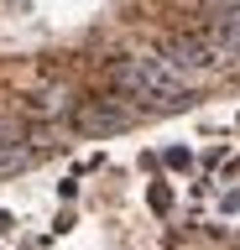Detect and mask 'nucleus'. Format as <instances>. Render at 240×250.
Masks as SVG:
<instances>
[{
    "instance_id": "f257e3e1",
    "label": "nucleus",
    "mask_w": 240,
    "mask_h": 250,
    "mask_svg": "<svg viewBox=\"0 0 240 250\" xmlns=\"http://www.w3.org/2000/svg\"><path fill=\"white\" fill-rule=\"evenodd\" d=\"M110 78H115V89L126 94V99H141V104H152V109H188V104H193L188 73H177L162 52L120 58V62L110 68Z\"/></svg>"
},
{
    "instance_id": "f03ea898",
    "label": "nucleus",
    "mask_w": 240,
    "mask_h": 250,
    "mask_svg": "<svg viewBox=\"0 0 240 250\" xmlns=\"http://www.w3.org/2000/svg\"><path fill=\"white\" fill-rule=\"evenodd\" d=\"M162 58L173 62L177 73H188V78H214V73L230 68V52L209 31H177V37H167L162 42Z\"/></svg>"
},
{
    "instance_id": "7ed1b4c3",
    "label": "nucleus",
    "mask_w": 240,
    "mask_h": 250,
    "mask_svg": "<svg viewBox=\"0 0 240 250\" xmlns=\"http://www.w3.org/2000/svg\"><path fill=\"white\" fill-rule=\"evenodd\" d=\"M131 125V109L110 104V99H89V104L79 109V130L84 136H110V130H126Z\"/></svg>"
},
{
    "instance_id": "20e7f679",
    "label": "nucleus",
    "mask_w": 240,
    "mask_h": 250,
    "mask_svg": "<svg viewBox=\"0 0 240 250\" xmlns=\"http://www.w3.org/2000/svg\"><path fill=\"white\" fill-rule=\"evenodd\" d=\"M63 109H68V94L63 89H42V94H32L26 115H63Z\"/></svg>"
}]
</instances>
